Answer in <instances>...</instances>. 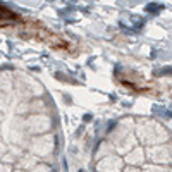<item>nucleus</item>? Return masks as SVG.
<instances>
[{"mask_svg": "<svg viewBox=\"0 0 172 172\" xmlns=\"http://www.w3.org/2000/svg\"><path fill=\"white\" fill-rule=\"evenodd\" d=\"M17 21H19V16H17L16 12H12L9 7H5V5L0 3V24L7 26V24H10V22H17Z\"/></svg>", "mask_w": 172, "mask_h": 172, "instance_id": "nucleus-1", "label": "nucleus"}]
</instances>
